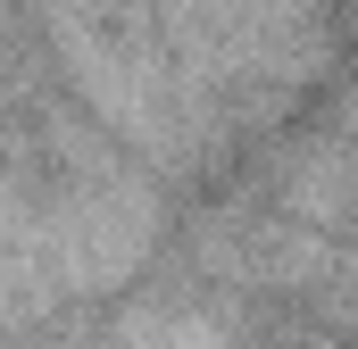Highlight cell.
<instances>
[{
	"mask_svg": "<svg viewBox=\"0 0 358 349\" xmlns=\"http://www.w3.org/2000/svg\"><path fill=\"white\" fill-rule=\"evenodd\" d=\"M50 42L92 108L134 133L150 158L183 150V84L159 34V0H42Z\"/></svg>",
	"mask_w": 358,
	"mask_h": 349,
	"instance_id": "6da1fadb",
	"label": "cell"
},
{
	"mask_svg": "<svg viewBox=\"0 0 358 349\" xmlns=\"http://www.w3.org/2000/svg\"><path fill=\"white\" fill-rule=\"evenodd\" d=\"M59 150L67 174L42 191V258L59 291H108L159 242V191L134 167H117L108 150H92L84 133L59 117Z\"/></svg>",
	"mask_w": 358,
	"mask_h": 349,
	"instance_id": "7a4b0ae2",
	"label": "cell"
}]
</instances>
